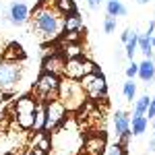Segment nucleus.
<instances>
[{"mask_svg": "<svg viewBox=\"0 0 155 155\" xmlns=\"http://www.w3.org/2000/svg\"><path fill=\"white\" fill-rule=\"evenodd\" d=\"M56 8L52 6H35L33 11V27H35L37 35L41 37L44 41L56 39L62 31V19Z\"/></svg>", "mask_w": 155, "mask_h": 155, "instance_id": "nucleus-1", "label": "nucleus"}, {"mask_svg": "<svg viewBox=\"0 0 155 155\" xmlns=\"http://www.w3.org/2000/svg\"><path fill=\"white\" fill-rule=\"evenodd\" d=\"M58 99L66 106L68 112H74V110H81L83 104L87 101V95H85L83 87L79 81L74 79H62L60 81V87H58Z\"/></svg>", "mask_w": 155, "mask_h": 155, "instance_id": "nucleus-2", "label": "nucleus"}, {"mask_svg": "<svg viewBox=\"0 0 155 155\" xmlns=\"http://www.w3.org/2000/svg\"><path fill=\"white\" fill-rule=\"evenodd\" d=\"M62 77L60 74H54V72H46L41 71V74L35 79L33 83V95L37 97V101H48V99H54L58 97V87Z\"/></svg>", "mask_w": 155, "mask_h": 155, "instance_id": "nucleus-3", "label": "nucleus"}, {"mask_svg": "<svg viewBox=\"0 0 155 155\" xmlns=\"http://www.w3.org/2000/svg\"><path fill=\"white\" fill-rule=\"evenodd\" d=\"M41 106H44V130H54L58 124L68 118V110L58 97L44 101Z\"/></svg>", "mask_w": 155, "mask_h": 155, "instance_id": "nucleus-4", "label": "nucleus"}, {"mask_svg": "<svg viewBox=\"0 0 155 155\" xmlns=\"http://www.w3.org/2000/svg\"><path fill=\"white\" fill-rule=\"evenodd\" d=\"M89 72H101V68L97 66L93 60H87L85 56H77V58H66L62 74H64L66 79L81 81L85 74H89Z\"/></svg>", "mask_w": 155, "mask_h": 155, "instance_id": "nucleus-5", "label": "nucleus"}, {"mask_svg": "<svg viewBox=\"0 0 155 155\" xmlns=\"http://www.w3.org/2000/svg\"><path fill=\"white\" fill-rule=\"evenodd\" d=\"M23 62H11V60H0V89L2 91H15L21 77H23Z\"/></svg>", "mask_w": 155, "mask_h": 155, "instance_id": "nucleus-6", "label": "nucleus"}, {"mask_svg": "<svg viewBox=\"0 0 155 155\" xmlns=\"http://www.w3.org/2000/svg\"><path fill=\"white\" fill-rule=\"evenodd\" d=\"M79 83H81L87 97H91L95 101L107 99V83H106L104 72H89V74H85Z\"/></svg>", "mask_w": 155, "mask_h": 155, "instance_id": "nucleus-7", "label": "nucleus"}, {"mask_svg": "<svg viewBox=\"0 0 155 155\" xmlns=\"http://www.w3.org/2000/svg\"><path fill=\"white\" fill-rule=\"evenodd\" d=\"M29 19H31V8L25 2H11V6H8V23L21 27Z\"/></svg>", "mask_w": 155, "mask_h": 155, "instance_id": "nucleus-8", "label": "nucleus"}, {"mask_svg": "<svg viewBox=\"0 0 155 155\" xmlns=\"http://www.w3.org/2000/svg\"><path fill=\"white\" fill-rule=\"evenodd\" d=\"M107 149V143H106V134L101 132V134H89L87 139L83 141V151L87 155H104Z\"/></svg>", "mask_w": 155, "mask_h": 155, "instance_id": "nucleus-9", "label": "nucleus"}, {"mask_svg": "<svg viewBox=\"0 0 155 155\" xmlns=\"http://www.w3.org/2000/svg\"><path fill=\"white\" fill-rule=\"evenodd\" d=\"M0 60H11V62H25L27 60V52L23 50V46L19 41H8L2 48V56Z\"/></svg>", "mask_w": 155, "mask_h": 155, "instance_id": "nucleus-10", "label": "nucleus"}, {"mask_svg": "<svg viewBox=\"0 0 155 155\" xmlns=\"http://www.w3.org/2000/svg\"><path fill=\"white\" fill-rule=\"evenodd\" d=\"M64 62H66L64 54H50V56H46L44 62H41V71L54 72V74H62V71H64Z\"/></svg>", "mask_w": 155, "mask_h": 155, "instance_id": "nucleus-11", "label": "nucleus"}, {"mask_svg": "<svg viewBox=\"0 0 155 155\" xmlns=\"http://www.w3.org/2000/svg\"><path fill=\"white\" fill-rule=\"evenodd\" d=\"M37 106H39V101H37L35 95H21L15 101L12 112H15V116H17V114H25V112H35Z\"/></svg>", "mask_w": 155, "mask_h": 155, "instance_id": "nucleus-12", "label": "nucleus"}, {"mask_svg": "<svg viewBox=\"0 0 155 155\" xmlns=\"http://www.w3.org/2000/svg\"><path fill=\"white\" fill-rule=\"evenodd\" d=\"M137 77H139L143 83H147V85L155 83V62H153V58H145L143 62L139 64Z\"/></svg>", "mask_w": 155, "mask_h": 155, "instance_id": "nucleus-13", "label": "nucleus"}, {"mask_svg": "<svg viewBox=\"0 0 155 155\" xmlns=\"http://www.w3.org/2000/svg\"><path fill=\"white\" fill-rule=\"evenodd\" d=\"M83 17H81V12L74 11L71 15H66L64 19H62V31L64 33H71V31H83Z\"/></svg>", "mask_w": 155, "mask_h": 155, "instance_id": "nucleus-14", "label": "nucleus"}, {"mask_svg": "<svg viewBox=\"0 0 155 155\" xmlns=\"http://www.w3.org/2000/svg\"><path fill=\"white\" fill-rule=\"evenodd\" d=\"M114 128H116V134H124V132H130V116L124 112V110H118L114 114Z\"/></svg>", "mask_w": 155, "mask_h": 155, "instance_id": "nucleus-15", "label": "nucleus"}, {"mask_svg": "<svg viewBox=\"0 0 155 155\" xmlns=\"http://www.w3.org/2000/svg\"><path fill=\"white\" fill-rule=\"evenodd\" d=\"M106 11L110 17H126L128 15V8L120 2V0H106Z\"/></svg>", "mask_w": 155, "mask_h": 155, "instance_id": "nucleus-16", "label": "nucleus"}, {"mask_svg": "<svg viewBox=\"0 0 155 155\" xmlns=\"http://www.w3.org/2000/svg\"><path fill=\"white\" fill-rule=\"evenodd\" d=\"M35 112H25V114H17L15 118H17V124H19V128H23V130H33V126H35Z\"/></svg>", "mask_w": 155, "mask_h": 155, "instance_id": "nucleus-17", "label": "nucleus"}, {"mask_svg": "<svg viewBox=\"0 0 155 155\" xmlns=\"http://www.w3.org/2000/svg\"><path fill=\"white\" fill-rule=\"evenodd\" d=\"M149 126V118L147 116H132L130 118V132L134 137H141Z\"/></svg>", "mask_w": 155, "mask_h": 155, "instance_id": "nucleus-18", "label": "nucleus"}, {"mask_svg": "<svg viewBox=\"0 0 155 155\" xmlns=\"http://www.w3.org/2000/svg\"><path fill=\"white\" fill-rule=\"evenodd\" d=\"M139 52H143L145 58H153V46H151V35L139 33Z\"/></svg>", "mask_w": 155, "mask_h": 155, "instance_id": "nucleus-19", "label": "nucleus"}, {"mask_svg": "<svg viewBox=\"0 0 155 155\" xmlns=\"http://www.w3.org/2000/svg\"><path fill=\"white\" fill-rule=\"evenodd\" d=\"M139 50V33L137 31H132V35H130V39L124 44V56L128 60H132L134 58V52Z\"/></svg>", "mask_w": 155, "mask_h": 155, "instance_id": "nucleus-20", "label": "nucleus"}, {"mask_svg": "<svg viewBox=\"0 0 155 155\" xmlns=\"http://www.w3.org/2000/svg\"><path fill=\"white\" fill-rule=\"evenodd\" d=\"M54 8H56L62 17H66V15H71V12L79 11V8H77V4H74V0H56Z\"/></svg>", "mask_w": 155, "mask_h": 155, "instance_id": "nucleus-21", "label": "nucleus"}, {"mask_svg": "<svg viewBox=\"0 0 155 155\" xmlns=\"http://www.w3.org/2000/svg\"><path fill=\"white\" fill-rule=\"evenodd\" d=\"M62 54H64V58H77V56H83V48L79 41H66Z\"/></svg>", "mask_w": 155, "mask_h": 155, "instance_id": "nucleus-22", "label": "nucleus"}, {"mask_svg": "<svg viewBox=\"0 0 155 155\" xmlns=\"http://www.w3.org/2000/svg\"><path fill=\"white\" fill-rule=\"evenodd\" d=\"M149 101H151L149 95H143V97H139V99H134V112H132V116H145L147 107H149Z\"/></svg>", "mask_w": 155, "mask_h": 155, "instance_id": "nucleus-23", "label": "nucleus"}, {"mask_svg": "<svg viewBox=\"0 0 155 155\" xmlns=\"http://www.w3.org/2000/svg\"><path fill=\"white\" fill-rule=\"evenodd\" d=\"M122 93L126 97V101H134V97H137V83H132V79H128L124 87H122Z\"/></svg>", "mask_w": 155, "mask_h": 155, "instance_id": "nucleus-24", "label": "nucleus"}, {"mask_svg": "<svg viewBox=\"0 0 155 155\" xmlns=\"http://www.w3.org/2000/svg\"><path fill=\"white\" fill-rule=\"evenodd\" d=\"M104 31L106 33H114L116 31V17H110L107 15L106 19H104Z\"/></svg>", "mask_w": 155, "mask_h": 155, "instance_id": "nucleus-25", "label": "nucleus"}, {"mask_svg": "<svg viewBox=\"0 0 155 155\" xmlns=\"http://www.w3.org/2000/svg\"><path fill=\"white\" fill-rule=\"evenodd\" d=\"M137 72H139V64H137L134 60H130V64L126 66V77H128V79H134Z\"/></svg>", "mask_w": 155, "mask_h": 155, "instance_id": "nucleus-26", "label": "nucleus"}, {"mask_svg": "<svg viewBox=\"0 0 155 155\" xmlns=\"http://www.w3.org/2000/svg\"><path fill=\"white\" fill-rule=\"evenodd\" d=\"M107 155H126V149L116 143V145H112V147H107Z\"/></svg>", "mask_w": 155, "mask_h": 155, "instance_id": "nucleus-27", "label": "nucleus"}, {"mask_svg": "<svg viewBox=\"0 0 155 155\" xmlns=\"http://www.w3.org/2000/svg\"><path fill=\"white\" fill-rule=\"evenodd\" d=\"M149 120H153L155 118V95L151 97V101H149V107H147V114H145Z\"/></svg>", "mask_w": 155, "mask_h": 155, "instance_id": "nucleus-28", "label": "nucleus"}, {"mask_svg": "<svg viewBox=\"0 0 155 155\" xmlns=\"http://www.w3.org/2000/svg\"><path fill=\"white\" fill-rule=\"evenodd\" d=\"M132 31H134V29H124V31H122V33H120V39H122V44H126V41H128V39H130Z\"/></svg>", "mask_w": 155, "mask_h": 155, "instance_id": "nucleus-29", "label": "nucleus"}, {"mask_svg": "<svg viewBox=\"0 0 155 155\" xmlns=\"http://www.w3.org/2000/svg\"><path fill=\"white\" fill-rule=\"evenodd\" d=\"M11 97H12V91H2V89H0V106H2L4 101H8Z\"/></svg>", "mask_w": 155, "mask_h": 155, "instance_id": "nucleus-30", "label": "nucleus"}, {"mask_svg": "<svg viewBox=\"0 0 155 155\" xmlns=\"http://www.w3.org/2000/svg\"><path fill=\"white\" fill-rule=\"evenodd\" d=\"M87 4H89V8H91V11H95V8H99L101 0H87Z\"/></svg>", "mask_w": 155, "mask_h": 155, "instance_id": "nucleus-31", "label": "nucleus"}, {"mask_svg": "<svg viewBox=\"0 0 155 155\" xmlns=\"http://www.w3.org/2000/svg\"><path fill=\"white\" fill-rule=\"evenodd\" d=\"M54 4H56V0H39L37 6H54Z\"/></svg>", "mask_w": 155, "mask_h": 155, "instance_id": "nucleus-32", "label": "nucleus"}, {"mask_svg": "<svg viewBox=\"0 0 155 155\" xmlns=\"http://www.w3.org/2000/svg\"><path fill=\"white\" fill-rule=\"evenodd\" d=\"M149 151H151V153H155V139L149 143Z\"/></svg>", "mask_w": 155, "mask_h": 155, "instance_id": "nucleus-33", "label": "nucleus"}, {"mask_svg": "<svg viewBox=\"0 0 155 155\" xmlns=\"http://www.w3.org/2000/svg\"><path fill=\"white\" fill-rule=\"evenodd\" d=\"M137 4H149V0H134Z\"/></svg>", "mask_w": 155, "mask_h": 155, "instance_id": "nucleus-34", "label": "nucleus"}, {"mask_svg": "<svg viewBox=\"0 0 155 155\" xmlns=\"http://www.w3.org/2000/svg\"><path fill=\"white\" fill-rule=\"evenodd\" d=\"M2 48H4V44H2V39H0V56H2Z\"/></svg>", "mask_w": 155, "mask_h": 155, "instance_id": "nucleus-35", "label": "nucleus"}, {"mask_svg": "<svg viewBox=\"0 0 155 155\" xmlns=\"http://www.w3.org/2000/svg\"><path fill=\"white\" fill-rule=\"evenodd\" d=\"M151 46H153V48H155V35L151 37Z\"/></svg>", "mask_w": 155, "mask_h": 155, "instance_id": "nucleus-36", "label": "nucleus"}, {"mask_svg": "<svg viewBox=\"0 0 155 155\" xmlns=\"http://www.w3.org/2000/svg\"><path fill=\"white\" fill-rule=\"evenodd\" d=\"M153 128H155V120H153Z\"/></svg>", "mask_w": 155, "mask_h": 155, "instance_id": "nucleus-37", "label": "nucleus"}, {"mask_svg": "<svg viewBox=\"0 0 155 155\" xmlns=\"http://www.w3.org/2000/svg\"><path fill=\"white\" fill-rule=\"evenodd\" d=\"M153 130H155V128H153ZM153 139H155V132H153Z\"/></svg>", "mask_w": 155, "mask_h": 155, "instance_id": "nucleus-38", "label": "nucleus"}]
</instances>
